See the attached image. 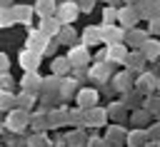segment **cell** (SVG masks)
<instances>
[{
  "instance_id": "obj_1",
  "label": "cell",
  "mask_w": 160,
  "mask_h": 147,
  "mask_svg": "<svg viewBox=\"0 0 160 147\" xmlns=\"http://www.w3.org/2000/svg\"><path fill=\"white\" fill-rule=\"evenodd\" d=\"M25 47H30V50H35V52H48V47H50V35H45L42 30H32V32H28V37H25Z\"/></svg>"
},
{
  "instance_id": "obj_2",
  "label": "cell",
  "mask_w": 160,
  "mask_h": 147,
  "mask_svg": "<svg viewBox=\"0 0 160 147\" xmlns=\"http://www.w3.org/2000/svg\"><path fill=\"white\" fill-rule=\"evenodd\" d=\"M55 15H58V20H60L62 25H70V22L80 15V5H78V2H72V0H62V2L58 5Z\"/></svg>"
},
{
  "instance_id": "obj_3",
  "label": "cell",
  "mask_w": 160,
  "mask_h": 147,
  "mask_svg": "<svg viewBox=\"0 0 160 147\" xmlns=\"http://www.w3.org/2000/svg\"><path fill=\"white\" fill-rule=\"evenodd\" d=\"M122 40H125L122 27H118V25H112V22H102V25H100V42L110 45V42H122Z\"/></svg>"
},
{
  "instance_id": "obj_4",
  "label": "cell",
  "mask_w": 160,
  "mask_h": 147,
  "mask_svg": "<svg viewBox=\"0 0 160 147\" xmlns=\"http://www.w3.org/2000/svg\"><path fill=\"white\" fill-rule=\"evenodd\" d=\"M40 52H35V50H30V47H25L20 55H18V60H20V67L28 72V70H38L40 67Z\"/></svg>"
},
{
  "instance_id": "obj_5",
  "label": "cell",
  "mask_w": 160,
  "mask_h": 147,
  "mask_svg": "<svg viewBox=\"0 0 160 147\" xmlns=\"http://www.w3.org/2000/svg\"><path fill=\"white\" fill-rule=\"evenodd\" d=\"M68 60H70L72 67H82V65H88V60H90L88 45H75V47L68 52Z\"/></svg>"
},
{
  "instance_id": "obj_6",
  "label": "cell",
  "mask_w": 160,
  "mask_h": 147,
  "mask_svg": "<svg viewBox=\"0 0 160 147\" xmlns=\"http://www.w3.org/2000/svg\"><path fill=\"white\" fill-rule=\"evenodd\" d=\"M5 122H8V130L20 132V130H25V125H28V112H25L22 107H20V110H12Z\"/></svg>"
},
{
  "instance_id": "obj_7",
  "label": "cell",
  "mask_w": 160,
  "mask_h": 147,
  "mask_svg": "<svg viewBox=\"0 0 160 147\" xmlns=\"http://www.w3.org/2000/svg\"><path fill=\"white\" fill-rule=\"evenodd\" d=\"M125 57H128V50H125L122 42H110V45H108L105 60H110V62H125Z\"/></svg>"
},
{
  "instance_id": "obj_8",
  "label": "cell",
  "mask_w": 160,
  "mask_h": 147,
  "mask_svg": "<svg viewBox=\"0 0 160 147\" xmlns=\"http://www.w3.org/2000/svg\"><path fill=\"white\" fill-rule=\"evenodd\" d=\"M42 77L35 72V70H28V75H25V80H22V90H30V92H38L40 87H42Z\"/></svg>"
},
{
  "instance_id": "obj_9",
  "label": "cell",
  "mask_w": 160,
  "mask_h": 147,
  "mask_svg": "<svg viewBox=\"0 0 160 147\" xmlns=\"http://www.w3.org/2000/svg\"><path fill=\"white\" fill-rule=\"evenodd\" d=\"M60 20L58 17H52V15H48V17H42V22H40V30L45 32V35H50V37H55L58 32H60Z\"/></svg>"
},
{
  "instance_id": "obj_10",
  "label": "cell",
  "mask_w": 160,
  "mask_h": 147,
  "mask_svg": "<svg viewBox=\"0 0 160 147\" xmlns=\"http://www.w3.org/2000/svg\"><path fill=\"white\" fill-rule=\"evenodd\" d=\"M78 102H80V107L90 110V107H95V102H98V92H95V90H80V92H78Z\"/></svg>"
},
{
  "instance_id": "obj_11",
  "label": "cell",
  "mask_w": 160,
  "mask_h": 147,
  "mask_svg": "<svg viewBox=\"0 0 160 147\" xmlns=\"http://www.w3.org/2000/svg\"><path fill=\"white\" fill-rule=\"evenodd\" d=\"M82 45H88V47L90 45H100V27H95V25L85 27L82 30Z\"/></svg>"
},
{
  "instance_id": "obj_12",
  "label": "cell",
  "mask_w": 160,
  "mask_h": 147,
  "mask_svg": "<svg viewBox=\"0 0 160 147\" xmlns=\"http://www.w3.org/2000/svg\"><path fill=\"white\" fill-rule=\"evenodd\" d=\"M55 10H58V5H55V0H38V5H35V12H38L40 17H48V15H55Z\"/></svg>"
},
{
  "instance_id": "obj_13",
  "label": "cell",
  "mask_w": 160,
  "mask_h": 147,
  "mask_svg": "<svg viewBox=\"0 0 160 147\" xmlns=\"http://www.w3.org/2000/svg\"><path fill=\"white\" fill-rule=\"evenodd\" d=\"M10 10H12L15 22L20 20L22 25H28V22H30V17H32V10H30V7H25V5H15V7H10Z\"/></svg>"
},
{
  "instance_id": "obj_14",
  "label": "cell",
  "mask_w": 160,
  "mask_h": 147,
  "mask_svg": "<svg viewBox=\"0 0 160 147\" xmlns=\"http://www.w3.org/2000/svg\"><path fill=\"white\" fill-rule=\"evenodd\" d=\"M118 20L122 22V27H132L135 20H138V15H135L132 7H122V10H118Z\"/></svg>"
},
{
  "instance_id": "obj_15",
  "label": "cell",
  "mask_w": 160,
  "mask_h": 147,
  "mask_svg": "<svg viewBox=\"0 0 160 147\" xmlns=\"http://www.w3.org/2000/svg\"><path fill=\"white\" fill-rule=\"evenodd\" d=\"M85 122H88V125L100 127V125H105V112H102V110H98V107H90V112L85 115Z\"/></svg>"
},
{
  "instance_id": "obj_16",
  "label": "cell",
  "mask_w": 160,
  "mask_h": 147,
  "mask_svg": "<svg viewBox=\"0 0 160 147\" xmlns=\"http://www.w3.org/2000/svg\"><path fill=\"white\" fill-rule=\"evenodd\" d=\"M145 60H148V57H145L142 52H132V55H128V57H125V62H128V67H130V70H142Z\"/></svg>"
},
{
  "instance_id": "obj_17",
  "label": "cell",
  "mask_w": 160,
  "mask_h": 147,
  "mask_svg": "<svg viewBox=\"0 0 160 147\" xmlns=\"http://www.w3.org/2000/svg\"><path fill=\"white\" fill-rule=\"evenodd\" d=\"M142 55H145L148 60L158 57V55H160V42H155V40H145V45H142Z\"/></svg>"
},
{
  "instance_id": "obj_18",
  "label": "cell",
  "mask_w": 160,
  "mask_h": 147,
  "mask_svg": "<svg viewBox=\"0 0 160 147\" xmlns=\"http://www.w3.org/2000/svg\"><path fill=\"white\" fill-rule=\"evenodd\" d=\"M70 67H72V65H70L68 57H55V60H52V72H55V75H65Z\"/></svg>"
},
{
  "instance_id": "obj_19",
  "label": "cell",
  "mask_w": 160,
  "mask_h": 147,
  "mask_svg": "<svg viewBox=\"0 0 160 147\" xmlns=\"http://www.w3.org/2000/svg\"><path fill=\"white\" fill-rule=\"evenodd\" d=\"M128 40H130V45H135V47H142V45H145V40H148V35H145V32H138V30H132V27H130V35H128Z\"/></svg>"
},
{
  "instance_id": "obj_20",
  "label": "cell",
  "mask_w": 160,
  "mask_h": 147,
  "mask_svg": "<svg viewBox=\"0 0 160 147\" xmlns=\"http://www.w3.org/2000/svg\"><path fill=\"white\" fill-rule=\"evenodd\" d=\"M90 77H92V80H100V82L108 80V65H100V60H98V65L90 70Z\"/></svg>"
},
{
  "instance_id": "obj_21",
  "label": "cell",
  "mask_w": 160,
  "mask_h": 147,
  "mask_svg": "<svg viewBox=\"0 0 160 147\" xmlns=\"http://www.w3.org/2000/svg\"><path fill=\"white\" fill-rule=\"evenodd\" d=\"M15 22V17H12V10H8L5 5H0V27H10Z\"/></svg>"
},
{
  "instance_id": "obj_22",
  "label": "cell",
  "mask_w": 160,
  "mask_h": 147,
  "mask_svg": "<svg viewBox=\"0 0 160 147\" xmlns=\"http://www.w3.org/2000/svg\"><path fill=\"white\" fill-rule=\"evenodd\" d=\"M32 100H35V97H32V92H30V90H22V95H20V97H15V102H20V107H22V110H30V107H32Z\"/></svg>"
},
{
  "instance_id": "obj_23",
  "label": "cell",
  "mask_w": 160,
  "mask_h": 147,
  "mask_svg": "<svg viewBox=\"0 0 160 147\" xmlns=\"http://www.w3.org/2000/svg\"><path fill=\"white\" fill-rule=\"evenodd\" d=\"M12 102H15V97H12L8 90H0V110H8Z\"/></svg>"
},
{
  "instance_id": "obj_24",
  "label": "cell",
  "mask_w": 160,
  "mask_h": 147,
  "mask_svg": "<svg viewBox=\"0 0 160 147\" xmlns=\"http://www.w3.org/2000/svg\"><path fill=\"white\" fill-rule=\"evenodd\" d=\"M72 37H75V32H72L70 27H65V30H60V32H58V40H60V42H65V45H70V42H72Z\"/></svg>"
},
{
  "instance_id": "obj_25",
  "label": "cell",
  "mask_w": 160,
  "mask_h": 147,
  "mask_svg": "<svg viewBox=\"0 0 160 147\" xmlns=\"http://www.w3.org/2000/svg\"><path fill=\"white\" fill-rule=\"evenodd\" d=\"M145 140H148L145 132H130V135H128V142H130V145H142Z\"/></svg>"
},
{
  "instance_id": "obj_26",
  "label": "cell",
  "mask_w": 160,
  "mask_h": 147,
  "mask_svg": "<svg viewBox=\"0 0 160 147\" xmlns=\"http://www.w3.org/2000/svg\"><path fill=\"white\" fill-rule=\"evenodd\" d=\"M10 87H12L10 75H8V72H0V90H10Z\"/></svg>"
},
{
  "instance_id": "obj_27",
  "label": "cell",
  "mask_w": 160,
  "mask_h": 147,
  "mask_svg": "<svg viewBox=\"0 0 160 147\" xmlns=\"http://www.w3.org/2000/svg\"><path fill=\"white\" fill-rule=\"evenodd\" d=\"M115 87H118V90H128V75H122V77L118 75V77H115Z\"/></svg>"
},
{
  "instance_id": "obj_28",
  "label": "cell",
  "mask_w": 160,
  "mask_h": 147,
  "mask_svg": "<svg viewBox=\"0 0 160 147\" xmlns=\"http://www.w3.org/2000/svg\"><path fill=\"white\" fill-rule=\"evenodd\" d=\"M8 67H10V60L5 52H0V72H8Z\"/></svg>"
},
{
  "instance_id": "obj_29",
  "label": "cell",
  "mask_w": 160,
  "mask_h": 147,
  "mask_svg": "<svg viewBox=\"0 0 160 147\" xmlns=\"http://www.w3.org/2000/svg\"><path fill=\"white\" fill-rule=\"evenodd\" d=\"M28 145H48V140H45V135H35V137H30Z\"/></svg>"
},
{
  "instance_id": "obj_30",
  "label": "cell",
  "mask_w": 160,
  "mask_h": 147,
  "mask_svg": "<svg viewBox=\"0 0 160 147\" xmlns=\"http://www.w3.org/2000/svg\"><path fill=\"white\" fill-rule=\"evenodd\" d=\"M115 17H118V12H115L112 7H108V10H105V22H112Z\"/></svg>"
},
{
  "instance_id": "obj_31",
  "label": "cell",
  "mask_w": 160,
  "mask_h": 147,
  "mask_svg": "<svg viewBox=\"0 0 160 147\" xmlns=\"http://www.w3.org/2000/svg\"><path fill=\"white\" fill-rule=\"evenodd\" d=\"M78 5H80V10H82V12H88V10H92V0H80Z\"/></svg>"
},
{
  "instance_id": "obj_32",
  "label": "cell",
  "mask_w": 160,
  "mask_h": 147,
  "mask_svg": "<svg viewBox=\"0 0 160 147\" xmlns=\"http://www.w3.org/2000/svg\"><path fill=\"white\" fill-rule=\"evenodd\" d=\"M150 32H160V17H152V25H150Z\"/></svg>"
},
{
  "instance_id": "obj_33",
  "label": "cell",
  "mask_w": 160,
  "mask_h": 147,
  "mask_svg": "<svg viewBox=\"0 0 160 147\" xmlns=\"http://www.w3.org/2000/svg\"><path fill=\"white\" fill-rule=\"evenodd\" d=\"M70 142H72V145H82V142H85V137H82V135H72V137H70Z\"/></svg>"
},
{
  "instance_id": "obj_34",
  "label": "cell",
  "mask_w": 160,
  "mask_h": 147,
  "mask_svg": "<svg viewBox=\"0 0 160 147\" xmlns=\"http://www.w3.org/2000/svg\"><path fill=\"white\" fill-rule=\"evenodd\" d=\"M35 130H40V127H45V117H35V125H32Z\"/></svg>"
},
{
  "instance_id": "obj_35",
  "label": "cell",
  "mask_w": 160,
  "mask_h": 147,
  "mask_svg": "<svg viewBox=\"0 0 160 147\" xmlns=\"http://www.w3.org/2000/svg\"><path fill=\"white\" fill-rule=\"evenodd\" d=\"M5 2H8V0H0V5H5Z\"/></svg>"
}]
</instances>
